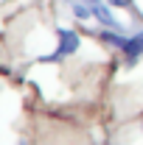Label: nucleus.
Here are the masks:
<instances>
[{
    "instance_id": "nucleus-1",
    "label": "nucleus",
    "mask_w": 143,
    "mask_h": 145,
    "mask_svg": "<svg viewBox=\"0 0 143 145\" xmlns=\"http://www.w3.org/2000/svg\"><path fill=\"white\" fill-rule=\"evenodd\" d=\"M79 50V36L76 31H68V28H59V45H56V50L51 56H45L42 61H59V59H65V56H70Z\"/></svg>"
},
{
    "instance_id": "nucleus-2",
    "label": "nucleus",
    "mask_w": 143,
    "mask_h": 145,
    "mask_svg": "<svg viewBox=\"0 0 143 145\" xmlns=\"http://www.w3.org/2000/svg\"><path fill=\"white\" fill-rule=\"evenodd\" d=\"M124 56H126V67H132L138 61V56H143V31L135 36L126 39V48H124Z\"/></svg>"
},
{
    "instance_id": "nucleus-3",
    "label": "nucleus",
    "mask_w": 143,
    "mask_h": 145,
    "mask_svg": "<svg viewBox=\"0 0 143 145\" xmlns=\"http://www.w3.org/2000/svg\"><path fill=\"white\" fill-rule=\"evenodd\" d=\"M93 17L98 20L101 25H107V28H115V31H121V25H118V20L112 17V11H109L107 6H101V3H93Z\"/></svg>"
},
{
    "instance_id": "nucleus-4",
    "label": "nucleus",
    "mask_w": 143,
    "mask_h": 145,
    "mask_svg": "<svg viewBox=\"0 0 143 145\" xmlns=\"http://www.w3.org/2000/svg\"><path fill=\"white\" fill-rule=\"evenodd\" d=\"M73 14H76V17L79 20H87V17H93V6H81V3H76V6H73Z\"/></svg>"
},
{
    "instance_id": "nucleus-5",
    "label": "nucleus",
    "mask_w": 143,
    "mask_h": 145,
    "mask_svg": "<svg viewBox=\"0 0 143 145\" xmlns=\"http://www.w3.org/2000/svg\"><path fill=\"white\" fill-rule=\"evenodd\" d=\"M112 6H118V8H126V6H132V0H109Z\"/></svg>"
},
{
    "instance_id": "nucleus-6",
    "label": "nucleus",
    "mask_w": 143,
    "mask_h": 145,
    "mask_svg": "<svg viewBox=\"0 0 143 145\" xmlns=\"http://www.w3.org/2000/svg\"><path fill=\"white\" fill-rule=\"evenodd\" d=\"M87 3H90V6H93V3H101V0H87Z\"/></svg>"
}]
</instances>
